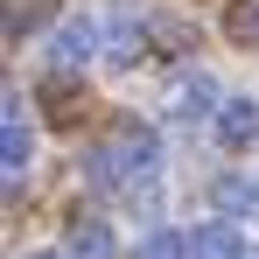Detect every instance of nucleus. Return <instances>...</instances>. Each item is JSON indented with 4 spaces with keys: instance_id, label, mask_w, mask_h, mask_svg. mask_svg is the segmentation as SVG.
<instances>
[{
    "instance_id": "1",
    "label": "nucleus",
    "mask_w": 259,
    "mask_h": 259,
    "mask_svg": "<svg viewBox=\"0 0 259 259\" xmlns=\"http://www.w3.org/2000/svg\"><path fill=\"white\" fill-rule=\"evenodd\" d=\"M105 147H112V168H119L126 189H140V182H154V175H161V140L140 126V119H119V133H112Z\"/></svg>"
},
{
    "instance_id": "2",
    "label": "nucleus",
    "mask_w": 259,
    "mask_h": 259,
    "mask_svg": "<svg viewBox=\"0 0 259 259\" xmlns=\"http://www.w3.org/2000/svg\"><path fill=\"white\" fill-rule=\"evenodd\" d=\"M98 49H105V35L91 28L84 14H70V21H56V35L42 42V56H49V70H56V77H70V70H84Z\"/></svg>"
},
{
    "instance_id": "3",
    "label": "nucleus",
    "mask_w": 259,
    "mask_h": 259,
    "mask_svg": "<svg viewBox=\"0 0 259 259\" xmlns=\"http://www.w3.org/2000/svg\"><path fill=\"white\" fill-rule=\"evenodd\" d=\"M168 112L182 119V126H196V119H210L217 126V112H224V98H217V84L196 70V77H175V91H168Z\"/></svg>"
},
{
    "instance_id": "4",
    "label": "nucleus",
    "mask_w": 259,
    "mask_h": 259,
    "mask_svg": "<svg viewBox=\"0 0 259 259\" xmlns=\"http://www.w3.org/2000/svg\"><path fill=\"white\" fill-rule=\"evenodd\" d=\"M28 154H35V133L21 126V98L7 91V119H0V168H7V189L21 182V168H28Z\"/></svg>"
},
{
    "instance_id": "5",
    "label": "nucleus",
    "mask_w": 259,
    "mask_h": 259,
    "mask_svg": "<svg viewBox=\"0 0 259 259\" xmlns=\"http://www.w3.org/2000/svg\"><path fill=\"white\" fill-rule=\"evenodd\" d=\"M189 259H245V231L231 217H210L189 231Z\"/></svg>"
},
{
    "instance_id": "6",
    "label": "nucleus",
    "mask_w": 259,
    "mask_h": 259,
    "mask_svg": "<svg viewBox=\"0 0 259 259\" xmlns=\"http://www.w3.org/2000/svg\"><path fill=\"white\" fill-rule=\"evenodd\" d=\"M217 140L231 147V154H245L259 140V98H224V112H217Z\"/></svg>"
},
{
    "instance_id": "7",
    "label": "nucleus",
    "mask_w": 259,
    "mask_h": 259,
    "mask_svg": "<svg viewBox=\"0 0 259 259\" xmlns=\"http://www.w3.org/2000/svg\"><path fill=\"white\" fill-rule=\"evenodd\" d=\"M147 35H154V28H147V21L126 7V14H112V28H105V56H112V63H140Z\"/></svg>"
},
{
    "instance_id": "8",
    "label": "nucleus",
    "mask_w": 259,
    "mask_h": 259,
    "mask_svg": "<svg viewBox=\"0 0 259 259\" xmlns=\"http://www.w3.org/2000/svg\"><path fill=\"white\" fill-rule=\"evenodd\" d=\"M63 252H70V259H112V252H119V245H112V224H98V217H77Z\"/></svg>"
},
{
    "instance_id": "9",
    "label": "nucleus",
    "mask_w": 259,
    "mask_h": 259,
    "mask_svg": "<svg viewBox=\"0 0 259 259\" xmlns=\"http://www.w3.org/2000/svg\"><path fill=\"white\" fill-rule=\"evenodd\" d=\"M217 203H224V210H259V182L224 175V182H217Z\"/></svg>"
},
{
    "instance_id": "10",
    "label": "nucleus",
    "mask_w": 259,
    "mask_h": 259,
    "mask_svg": "<svg viewBox=\"0 0 259 259\" xmlns=\"http://www.w3.org/2000/svg\"><path fill=\"white\" fill-rule=\"evenodd\" d=\"M224 28H231V42H245V49H259V0H238Z\"/></svg>"
},
{
    "instance_id": "11",
    "label": "nucleus",
    "mask_w": 259,
    "mask_h": 259,
    "mask_svg": "<svg viewBox=\"0 0 259 259\" xmlns=\"http://www.w3.org/2000/svg\"><path fill=\"white\" fill-rule=\"evenodd\" d=\"M140 259H189V238H175V231H154Z\"/></svg>"
},
{
    "instance_id": "12",
    "label": "nucleus",
    "mask_w": 259,
    "mask_h": 259,
    "mask_svg": "<svg viewBox=\"0 0 259 259\" xmlns=\"http://www.w3.org/2000/svg\"><path fill=\"white\" fill-rule=\"evenodd\" d=\"M21 259H70V252H21Z\"/></svg>"
},
{
    "instance_id": "13",
    "label": "nucleus",
    "mask_w": 259,
    "mask_h": 259,
    "mask_svg": "<svg viewBox=\"0 0 259 259\" xmlns=\"http://www.w3.org/2000/svg\"><path fill=\"white\" fill-rule=\"evenodd\" d=\"M245 259H252V252H245Z\"/></svg>"
}]
</instances>
